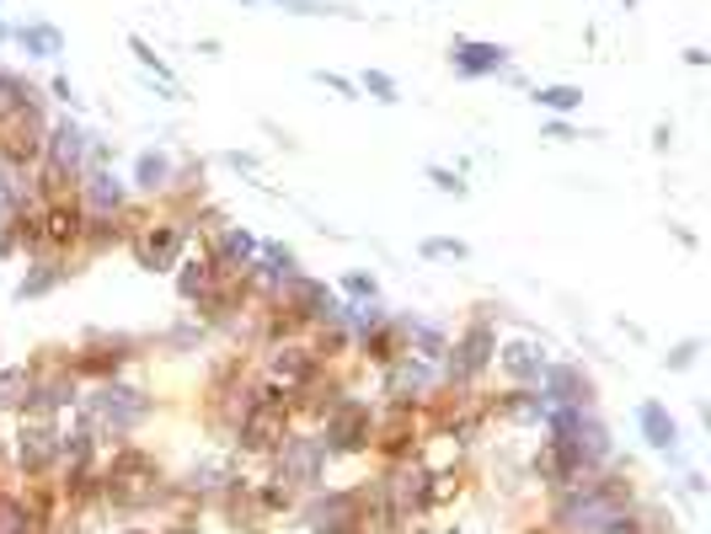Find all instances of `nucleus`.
<instances>
[{"label": "nucleus", "mask_w": 711, "mask_h": 534, "mask_svg": "<svg viewBox=\"0 0 711 534\" xmlns=\"http://www.w3.org/2000/svg\"><path fill=\"white\" fill-rule=\"evenodd\" d=\"M75 417L102 439V449H113V444H128V439L155 417V396H145L140 386H128L124 374H118V380H96V386H81Z\"/></svg>", "instance_id": "nucleus-1"}, {"label": "nucleus", "mask_w": 711, "mask_h": 534, "mask_svg": "<svg viewBox=\"0 0 711 534\" xmlns=\"http://www.w3.org/2000/svg\"><path fill=\"white\" fill-rule=\"evenodd\" d=\"M497 358V331L487 316H471L455 337H450V353L439 363V380H444V396H471L482 390V380L493 374Z\"/></svg>", "instance_id": "nucleus-2"}, {"label": "nucleus", "mask_w": 711, "mask_h": 534, "mask_svg": "<svg viewBox=\"0 0 711 534\" xmlns=\"http://www.w3.org/2000/svg\"><path fill=\"white\" fill-rule=\"evenodd\" d=\"M374 401H364V396H338L327 412L316 417V439H321V449L332 454V460H353V454H370L374 444Z\"/></svg>", "instance_id": "nucleus-3"}, {"label": "nucleus", "mask_w": 711, "mask_h": 534, "mask_svg": "<svg viewBox=\"0 0 711 534\" xmlns=\"http://www.w3.org/2000/svg\"><path fill=\"white\" fill-rule=\"evenodd\" d=\"M268 465L279 475L284 486H295V492H316V486H327V465H332V454L321 449L316 439V428H289L279 439V449L268 454Z\"/></svg>", "instance_id": "nucleus-4"}, {"label": "nucleus", "mask_w": 711, "mask_h": 534, "mask_svg": "<svg viewBox=\"0 0 711 534\" xmlns=\"http://www.w3.org/2000/svg\"><path fill=\"white\" fill-rule=\"evenodd\" d=\"M187 225L183 214H166V219H134V230H128V251H134V263L145 267V273H172V267L187 257Z\"/></svg>", "instance_id": "nucleus-5"}, {"label": "nucleus", "mask_w": 711, "mask_h": 534, "mask_svg": "<svg viewBox=\"0 0 711 534\" xmlns=\"http://www.w3.org/2000/svg\"><path fill=\"white\" fill-rule=\"evenodd\" d=\"M11 465H17L22 481H54V475H60V422L17 417V433H11Z\"/></svg>", "instance_id": "nucleus-6"}, {"label": "nucleus", "mask_w": 711, "mask_h": 534, "mask_svg": "<svg viewBox=\"0 0 711 534\" xmlns=\"http://www.w3.org/2000/svg\"><path fill=\"white\" fill-rule=\"evenodd\" d=\"M70 369L81 374V386H96V380H118L128 363L140 358V337H124V331H92L81 348H70Z\"/></svg>", "instance_id": "nucleus-7"}, {"label": "nucleus", "mask_w": 711, "mask_h": 534, "mask_svg": "<svg viewBox=\"0 0 711 534\" xmlns=\"http://www.w3.org/2000/svg\"><path fill=\"white\" fill-rule=\"evenodd\" d=\"M274 305H279L300 331H316V327H332V321H338L342 299L332 284H321V278H310V273H295L279 295H274Z\"/></svg>", "instance_id": "nucleus-8"}, {"label": "nucleus", "mask_w": 711, "mask_h": 534, "mask_svg": "<svg viewBox=\"0 0 711 534\" xmlns=\"http://www.w3.org/2000/svg\"><path fill=\"white\" fill-rule=\"evenodd\" d=\"M380 396L391 407H429L444 396V380H439V363H423V358L402 353L396 363L380 369Z\"/></svg>", "instance_id": "nucleus-9"}, {"label": "nucleus", "mask_w": 711, "mask_h": 534, "mask_svg": "<svg viewBox=\"0 0 711 534\" xmlns=\"http://www.w3.org/2000/svg\"><path fill=\"white\" fill-rule=\"evenodd\" d=\"M262 380L268 386H279V390H289V396H300V390L327 369L321 358H316V348H310V337H289V342H274V348H262Z\"/></svg>", "instance_id": "nucleus-10"}, {"label": "nucleus", "mask_w": 711, "mask_h": 534, "mask_svg": "<svg viewBox=\"0 0 711 534\" xmlns=\"http://www.w3.org/2000/svg\"><path fill=\"white\" fill-rule=\"evenodd\" d=\"M86 150H92V129L64 113V119H54L49 123V134H43V166L75 187L81 172H86Z\"/></svg>", "instance_id": "nucleus-11"}, {"label": "nucleus", "mask_w": 711, "mask_h": 534, "mask_svg": "<svg viewBox=\"0 0 711 534\" xmlns=\"http://www.w3.org/2000/svg\"><path fill=\"white\" fill-rule=\"evenodd\" d=\"M257 246H262V236H251L247 225H219L215 236H209V246H204V257L215 267V278L241 284L251 273V263H257Z\"/></svg>", "instance_id": "nucleus-12"}, {"label": "nucleus", "mask_w": 711, "mask_h": 534, "mask_svg": "<svg viewBox=\"0 0 711 534\" xmlns=\"http://www.w3.org/2000/svg\"><path fill=\"white\" fill-rule=\"evenodd\" d=\"M75 204L86 214H128L134 208V187L113 166H86L81 182H75Z\"/></svg>", "instance_id": "nucleus-13"}, {"label": "nucleus", "mask_w": 711, "mask_h": 534, "mask_svg": "<svg viewBox=\"0 0 711 534\" xmlns=\"http://www.w3.org/2000/svg\"><path fill=\"white\" fill-rule=\"evenodd\" d=\"M43 208V257H70L81 251V230H86V208L70 198H54V204H38Z\"/></svg>", "instance_id": "nucleus-14"}, {"label": "nucleus", "mask_w": 711, "mask_h": 534, "mask_svg": "<svg viewBox=\"0 0 711 534\" xmlns=\"http://www.w3.org/2000/svg\"><path fill=\"white\" fill-rule=\"evenodd\" d=\"M535 390L546 396V407H588L594 401V380L584 363H557V358H546Z\"/></svg>", "instance_id": "nucleus-15"}, {"label": "nucleus", "mask_w": 711, "mask_h": 534, "mask_svg": "<svg viewBox=\"0 0 711 534\" xmlns=\"http://www.w3.org/2000/svg\"><path fill=\"white\" fill-rule=\"evenodd\" d=\"M450 64L465 81H487V75H503L508 70V49L503 43H482V38H455L450 43Z\"/></svg>", "instance_id": "nucleus-16"}, {"label": "nucleus", "mask_w": 711, "mask_h": 534, "mask_svg": "<svg viewBox=\"0 0 711 534\" xmlns=\"http://www.w3.org/2000/svg\"><path fill=\"white\" fill-rule=\"evenodd\" d=\"M493 369L508 374V386H535V380H540V369H546V348H540V342H529V337H508V342H497Z\"/></svg>", "instance_id": "nucleus-17"}, {"label": "nucleus", "mask_w": 711, "mask_h": 534, "mask_svg": "<svg viewBox=\"0 0 711 534\" xmlns=\"http://www.w3.org/2000/svg\"><path fill=\"white\" fill-rule=\"evenodd\" d=\"M487 417H497L503 428H540L546 396H540L535 386H514V390H503L497 401H487Z\"/></svg>", "instance_id": "nucleus-18"}, {"label": "nucleus", "mask_w": 711, "mask_h": 534, "mask_svg": "<svg viewBox=\"0 0 711 534\" xmlns=\"http://www.w3.org/2000/svg\"><path fill=\"white\" fill-rule=\"evenodd\" d=\"M172 182H177V161H172L166 150H140V155H134V177H128V187H134L140 198H166Z\"/></svg>", "instance_id": "nucleus-19"}, {"label": "nucleus", "mask_w": 711, "mask_h": 534, "mask_svg": "<svg viewBox=\"0 0 711 534\" xmlns=\"http://www.w3.org/2000/svg\"><path fill=\"white\" fill-rule=\"evenodd\" d=\"M102 465V439L75 417L70 428L60 422V471H96Z\"/></svg>", "instance_id": "nucleus-20"}, {"label": "nucleus", "mask_w": 711, "mask_h": 534, "mask_svg": "<svg viewBox=\"0 0 711 534\" xmlns=\"http://www.w3.org/2000/svg\"><path fill=\"white\" fill-rule=\"evenodd\" d=\"M637 433H642V444L658 449V454H680V422H674V412H669L663 401H642V407H637Z\"/></svg>", "instance_id": "nucleus-21"}, {"label": "nucleus", "mask_w": 711, "mask_h": 534, "mask_svg": "<svg viewBox=\"0 0 711 534\" xmlns=\"http://www.w3.org/2000/svg\"><path fill=\"white\" fill-rule=\"evenodd\" d=\"M75 267H70V257H32L28 267V278L17 284V299H43V295H54L64 278H70Z\"/></svg>", "instance_id": "nucleus-22"}, {"label": "nucleus", "mask_w": 711, "mask_h": 534, "mask_svg": "<svg viewBox=\"0 0 711 534\" xmlns=\"http://www.w3.org/2000/svg\"><path fill=\"white\" fill-rule=\"evenodd\" d=\"M11 43L28 54V60H60L64 54V32L54 22H22V28L11 32Z\"/></svg>", "instance_id": "nucleus-23"}, {"label": "nucleus", "mask_w": 711, "mask_h": 534, "mask_svg": "<svg viewBox=\"0 0 711 534\" xmlns=\"http://www.w3.org/2000/svg\"><path fill=\"white\" fill-rule=\"evenodd\" d=\"M128 54L140 60V70H145V75H155V81H161V96H166V102H183V81H177V75H172V64L151 49V38L128 32Z\"/></svg>", "instance_id": "nucleus-24"}, {"label": "nucleus", "mask_w": 711, "mask_h": 534, "mask_svg": "<svg viewBox=\"0 0 711 534\" xmlns=\"http://www.w3.org/2000/svg\"><path fill=\"white\" fill-rule=\"evenodd\" d=\"M172 273H177V299H183V305H193L198 295H209V289H215V267H209V257H204V251L183 257Z\"/></svg>", "instance_id": "nucleus-25"}, {"label": "nucleus", "mask_w": 711, "mask_h": 534, "mask_svg": "<svg viewBox=\"0 0 711 534\" xmlns=\"http://www.w3.org/2000/svg\"><path fill=\"white\" fill-rule=\"evenodd\" d=\"M28 407V363H6L0 369V417H22Z\"/></svg>", "instance_id": "nucleus-26"}, {"label": "nucleus", "mask_w": 711, "mask_h": 534, "mask_svg": "<svg viewBox=\"0 0 711 534\" xmlns=\"http://www.w3.org/2000/svg\"><path fill=\"white\" fill-rule=\"evenodd\" d=\"M529 102H535V107H546V113H557V119H567V113H578V107H584V91L578 86H535L529 91Z\"/></svg>", "instance_id": "nucleus-27"}, {"label": "nucleus", "mask_w": 711, "mask_h": 534, "mask_svg": "<svg viewBox=\"0 0 711 534\" xmlns=\"http://www.w3.org/2000/svg\"><path fill=\"white\" fill-rule=\"evenodd\" d=\"M353 86L364 91V96H374V102H385V107H396V102H402V86H396V81H391L385 70H364V75H359Z\"/></svg>", "instance_id": "nucleus-28"}, {"label": "nucleus", "mask_w": 711, "mask_h": 534, "mask_svg": "<svg viewBox=\"0 0 711 534\" xmlns=\"http://www.w3.org/2000/svg\"><path fill=\"white\" fill-rule=\"evenodd\" d=\"M418 251H423L429 263H465V257H471V246H465L461 236H429Z\"/></svg>", "instance_id": "nucleus-29"}, {"label": "nucleus", "mask_w": 711, "mask_h": 534, "mask_svg": "<svg viewBox=\"0 0 711 534\" xmlns=\"http://www.w3.org/2000/svg\"><path fill=\"white\" fill-rule=\"evenodd\" d=\"M268 6L295 11V17H359V11H348V6H338V0H268Z\"/></svg>", "instance_id": "nucleus-30"}, {"label": "nucleus", "mask_w": 711, "mask_h": 534, "mask_svg": "<svg viewBox=\"0 0 711 534\" xmlns=\"http://www.w3.org/2000/svg\"><path fill=\"white\" fill-rule=\"evenodd\" d=\"M204 337H209V327L187 316V321H177V327H172L166 337H161V348H172V353H187V348H198Z\"/></svg>", "instance_id": "nucleus-31"}, {"label": "nucleus", "mask_w": 711, "mask_h": 534, "mask_svg": "<svg viewBox=\"0 0 711 534\" xmlns=\"http://www.w3.org/2000/svg\"><path fill=\"white\" fill-rule=\"evenodd\" d=\"M338 299H380V284H374V273H364V267H353V273H342Z\"/></svg>", "instance_id": "nucleus-32"}, {"label": "nucleus", "mask_w": 711, "mask_h": 534, "mask_svg": "<svg viewBox=\"0 0 711 534\" xmlns=\"http://www.w3.org/2000/svg\"><path fill=\"white\" fill-rule=\"evenodd\" d=\"M429 182L444 193V198H465V193H471V187H465V177H461V172H450V166H429Z\"/></svg>", "instance_id": "nucleus-33"}, {"label": "nucleus", "mask_w": 711, "mask_h": 534, "mask_svg": "<svg viewBox=\"0 0 711 534\" xmlns=\"http://www.w3.org/2000/svg\"><path fill=\"white\" fill-rule=\"evenodd\" d=\"M695 353H701V337H684V342H674V348H669V358H663V363H669L674 374H684V369L695 363Z\"/></svg>", "instance_id": "nucleus-34"}, {"label": "nucleus", "mask_w": 711, "mask_h": 534, "mask_svg": "<svg viewBox=\"0 0 711 534\" xmlns=\"http://www.w3.org/2000/svg\"><path fill=\"white\" fill-rule=\"evenodd\" d=\"M316 86L338 91V96H348V102H353V96H359V86H353V81H348V75H338V70H316Z\"/></svg>", "instance_id": "nucleus-35"}, {"label": "nucleus", "mask_w": 711, "mask_h": 534, "mask_svg": "<svg viewBox=\"0 0 711 534\" xmlns=\"http://www.w3.org/2000/svg\"><path fill=\"white\" fill-rule=\"evenodd\" d=\"M225 166H230V172H247V177H257V172H262V161H257L251 150H230V155H225Z\"/></svg>", "instance_id": "nucleus-36"}, {"label": "nucleus", "mask_w": 711, "mask_h": 534, "mask_svg": "<svg viewBox=\"0 0 711 534\" xmlns=\"http://www.w3.org/2000/svg\"><path fill=\"white\" fill-rule=\"evenodd\" d=\"M49 91H54V102H64L70 113H81V96H75V86H70L64 75H54V81H49Z\"/></svg>", "instance_id": "nucleus-37"}, {"label": "nucleus", "mask_w": 711, "mask_h": 534, "mask_svg": "<svg viewBox=\"0 0 711 534\" xmlns=\"http://www.w3.org/2000/svg\"><path fill=\"white\" fill-rule=\"evenodd\" d=\"M546 140L567 145V140H573V123H567V119H552V123H546Z\"/></svg>", "instance_id": "nucleus-38"}, {"label": "nucleus", "mask_w": 711, "mask_h": 534, "mask_svg": "<svg viewBox=\"0 0 711 534\" xmlns=\"http://www.w3.org/2000/svg\"><path fill=\"white\" fill-rule=\"evenodd\" d=\"M17 257V236H11V219H0V263Z\"/></svg>", "instance_id": "nucleus-39"}, {"label": "nucleus", "mask_w": 711, "mask_h": 534, "mask_svg": "<svg viewBox=\"0 0 711 534\" xmlns=\"http://www.w3.org/2000/svg\"><path fill=\"white\" fill-rule=\"evenodd\" d=\"M669 140H674V134H669V123H658V129H652V150H669Z\"/></svg>", "instance_id": "nucleus-40"}, {"label": "nucleus", "mask_w": 711, "mask_h": 534, "mask_svg": "<svg viewBox=\"0 0 711 534\" xmlns=\"http://www.w3.org/2000/svg\"><path fill=\"white\" fill-rule=\"evenodd\" d=\"M118 534H166V530H151V524H128V530H118Z\"/></svg>", "instance_id": "nucleus-41"}, {"label": "nucleus", "mask_w": 711, "mask_h": 534, "mask_svg": "<svg viewBox=\"0 0 711 534\" xmlns=\"http://www.w3.org/2000/svg\"><path fill=\"white\" fill-rule=\"evenodd\" d=\"M11 32H17V28H11V22L0 17V43H11Z\"/></svg>", "instance_id": "nucleus-42"}, {"label": "nucleus", "mask_w": 711, "mask_h": 534, "mask_svg": "<svg viewBox=\"0 0 711 534\" xmlns=\"http://www.w3.org/2000/svg\"><path fill=\"white\" fill-rule=\"evenodd\" d=\"M406 534H455V530H418V524H412V530Z\"/></svg>", "instance_id": "nucleus-43"}, {"label": "nucleus", "mask_w": 711, "mask_h": 534, "mask_svg": "<svg viewBox=\"0 0 711 534\" xmlns=\"http://www.w3.org/2000/svg\"><path fill=\"white\" fill-rule=\"evenodd\" d=\"M620 6H626V11H637V0H620Z\"/></svg>", "instance_id": "nucleus-44"}]
</instances>
